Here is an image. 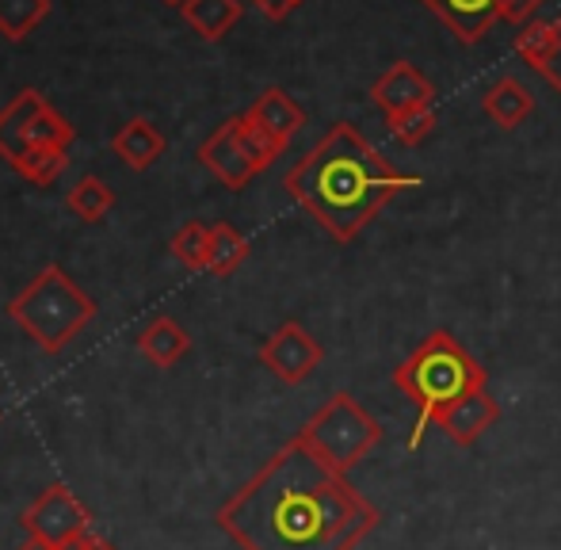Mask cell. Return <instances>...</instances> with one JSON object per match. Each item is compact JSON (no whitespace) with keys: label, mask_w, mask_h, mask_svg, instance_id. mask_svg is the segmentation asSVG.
<instances>
[{"label":"cell","mask_w":561,"mask_h":550,"mask_svg":"<svg viewBox=\"0 0 561 550\" xmlns=\"http://www.w3.org/2000/svg\"><path fill=\"white\" fill-rule=\"evenodd\" d=\"M256 356H260V364H264L279 382H287V387L306 382L321 364H325L321 341L306 325H298V321H283V325L260 344Z\"/></svg>","instance_id":"ba28073f"},{"label":"cell","mask_w":561,"mask_h":550,"mask_svg":"<svg viewBox=\"0 0 561 550\" xmlns=\"http://www.w3.org/2000/svg\"><path fill=\"white\" fill-rule=\"evenodd\" d=\"M138 348H141V356H146L153 367H176L180 359L192 352V336H187V329L180 325V321L153 318L138 333Z\"/></svg>","instance_id":"9a60e30c"},{"label":"cell","mask_w":561,"mask_h":550,"mask_svg":"<svg viewBox=\"0 0 561 550\" xmlns=\"http://www.w3.org/2000/svg\"><path fill=\"white\" fill-rule=\"evenodd\" d=\"M73 127L66 115H58L35 89H23L12 104L0 112V157L8 164H20L31 149H69Z\"/></svg>","instance_id":"8992f818"},{"label":"cell","mask_w":561,"mask_h":550,"mask_svg":"<svg viewBox=\"0 0 561 550\" xmlns=\"http://www.w3.org/2000/svg\"><path fill=\"white\" fill-rule=\"evenodd\" d=\"M244 261H249V238H244L241 230H233L229 222L210 226L207 272H210V275H233Z\"/></svg>","instance_id":"ac0fdd59"},{"label":"cell","mask_w":561,"mask_h":550,"mask_svg":"<svg viewBox=\"0 0 561 550\" xmlns=\"http://www.w3.org/2000/svg\"><path fill=\"white\" fill-rule=\"evenodd\" d=\"M164 4H172V8H184V4H187V0H164Z\"/></svg>","instance_id":"4dcf8cb0"},{"label":"cell","mask_w":561,"mask_h":550,"mask_svg":"<svg viewBox=\"0 0 561 550\" xmlns=\"http://www.w3.org/2000/svg\"><path fill=\"white\" fill-rule=\"evenodd\" d=\"M547 4V0H501V20H512V23H531L535 12Z\"/></svg>","instance_id":"4316f807"},{"label":"cell","mask_w":561,"mask_h":550,"mask_svg":"<svg viewBox=\"0 0 561 550\" xmlns=\"http://www.w3.org/2000/svg\"><path fill=\"white\" fill-rule=\"evenodd\" d=\"M550 46H554V23L547 20H531L516 31V54L527 61L531 69H539L547 61Z\"/></svg>","instance_id":"603a6c76"},{"label":"cell","mask_w":561,"mask_h":550,"mask_svg":"<svg viewBox=\"0 0 561 550\" xmlns=\"http://www.w3.org/2000/svg\"><path fill=\"white\" fill-rule=\"evenodd\" d=\"M50 12V0H0V35L20 43Z\"/></svg>","instance_id":"ffe728a7"},{"label":"cell","mask_w":561,"mask_h":550,"mask_svg":"<svg viewBox=\"0 0 561 550\" xmlns=\"http://www.w3.org/2000/svg\"><path fill=\"white\" fill-rule=\"evenodd\" d=\"M66 207L73 210L81 222H100V218L115 207V192L100 176H84V180H77L73 192L66 195Z\"/></svg>","instance_id":"d6986e66"},{"label":"cell","mask_w":561,"mask_h":550,"mask_svg":"<svg viewBox=\"0 0 561 550\" xmlns=\"http://www.w3.org/2000/svg\"><path fill=\"white\" fill-rule=\"evenodd\" d=\"M295 436L302 439L318 459H325L333 470L352 474V470L386 439V428L375 413L363 410L359 398L340 390V394L329 398Z\"/></svg>","instance_id":"5b68a950"},{"label":"cell","mask_w":561,"mask_h":550,"mask_svg":"<svg viewBox=\"0 0 561 550\" xmlns=\"http://www.w3.org/2000/svg\"><path fill=\"white\" fill-rule=\"evenodd\" d=\"M244 119L256 123L260 130H267L272 138H279L283 146H290V138L306 127V112L287 96L283 89H267L252 100V107L244 112Z\"/></svg>","instance_id":"4fadbf2b"},{"label":"cell","mask_w":561,"mask_h":550,"mask_svg":"<svg viewBox=\"0 0 561 550\" xmlns=\"http://www.w3.org/2000/svg\"><path fill=\"white\" fill-rule=\"evenodd\" d=\"M283 184H287L290 199L310 210L321 230H329V238L352 245L393 195L424 187V176L393 169L352 123H336L287 172Z\"/></svg>","instance_id":"7a4b0ae2"},{"label":"cell","mask_w":561,"mask_h":550,"mask_svg":"<svg viewBox=\"0 0 561 550\" xmlns=\"http://www.w3.org/2000/svg\"><path fill=\"white\" fill-rule=\"evenodd\" d=\"M496 421H501V405H496V398H489V390H470V394L450 402L447 410L436 416V424L458 447H473Z\"/></svg>","instance_id":"8fae6325"},{"label":"cell","mask_w":561,"mask_h":550,"mask_svg":"<svg viewBox=\"0 0 561 550\" xmlns=\"http://www.w3.org/2000/svg\"><path fill=\"white\" fill-rule=\"evenodd\" d=\"M539 73L547 77V84L561 96V15L554 20V46H550V54H547V61L539 66Z\"/></svg>","instance_id":"484cf974"},{"label":"cell","mask_w":561,"mask_h":550,"mask_svg":"<svg viewBox=\"0 0 561 550\" xmlns=\"http://www.w3.org/2000/svg\"><path fill=\"white\" fill-rule=\"evenodd\" d=\"M180 12L192 23L195 35H203L207 43H218L241 20V0H187Z\"/></svg>","instance_id":"2e32d148"},{"label":"cell","mask_w":561,"mask_h":550,"mask_svg":"<svg viewBox=\"0 0 561 550\" xmlns=\"http://www.w3.org/2000/svg\"><path fill=\"white\" fill-rule=\"evenodd\" d=\"M20 524H23V531H27V536H35V539H43V543L66 550L73 539L89 536L92 516H89V508L73 497V490H69V485L54 482V485H46V490L38 493L27 508H23Z\"/></svg>","instance_id":"52a82bcc"},{"label":"cell","mask_w":561,"mask_h":550,"mask_svg":"<svg viewBox=\"0 0 561 550\" xmlns=\"http://www.w3.org/2000/svg\"><path fill=\"white\" fill-rule=\"evenodd\" d=\"M390 127V135L401 141V146H421L424 138L436 130V104L432 107H416V112H405V115H398V119H390L386 123Z\"/></svg>","instance_id":"cb8c5ba5"},{"label":"cell","mask_w":561,"mask_h":550,"mask_svg":"<svg viewBox=\"0 0 561 550\" xmlns=\"http://www.w3.org/2000/svg\"><path fill=\"white\" fill-rule=\"evenodd\" d=\"M172 256H176L184 268L192 272H207V256H210V230L203 222H187L176 230L172 238Z\"/></svg>","instance_id":"44dd1931"},{"label":"cell","mask_w":561,"mask_h":550,"mask_svg":"<svg viewBox=\"0 0 561 550\" xmlns=\"http://www.w3.org/2000/svg\"><path fill=\"white\" fill-rule=\"evenodd\" d=\"M370 100H375V107L386 115V123H390L405 112L436 104V84H432L413 61H393V66L370 84Z\"/></svg>","instance_id":"9c48e42d"},{"label":"cell","mask_w":561,"mask_h":550,"mask_svg":"<svg viewBox=\"0 0 561 550\" xmlns=\"http://www.w3.org/2000/svg\"><path fill=\"white\" fill-rule=\"evenodd\" d=\"M15 550H58V547L43 543V539H35V536H23V543H20V547H15Z\"/></svg>","instance_id":"f546056e"},{"label":"cell","mask_w":561,"mask_h":550,"mask_svg":"<svg viewBox=\"0 0 561 550\" xmlns=\"http://www.w3.org/2000/svg\"><path fill=\"white\" fill-rule=\"evenodd\" d=\"M66 164H69V153L66 149H31L27 157H23L20 164H15V172H20L27 184H35V187H46V184H54V180L66 172Z\"/></svg>","instance_id":"7402d4cb"},{"label":"cell","mask_w":561,"mask_h":550,"mask_svg":"<svg viewBox=\"0 0 561 550\" xmlns=\"http://www.w3.org/2000/svg\"><path fill=\"white\" fill-rule=\"evenodd\" d=\"M115 153L123 157L130 169H149V164L157 161V157L164 153V138H161V130L153 127V123H146V119H130L123 130L115 135Z\"/></svg>","instance_id":"e0dca14e"},{"label":"cell","mask_w":561,"mask_h":550,"mask_svg":"<svg viewBox=\"0 0 561 550\" xmlns=\"http://www.w3.org/2000/svg\"><path fill=\"white\" fill-rule=\"evenodd\" d=\"M215 520L241 550H355L382 524V513L352 478L290 436Z\"/></svg>","instance_id":"6da1fadb"},{"label":"cell","mask_w":561,"mask_h":550,"mask_svg":"<svg viewBox=\"0 0 561 550\" xmlns=\"http://www.w3.org/2000/svg\"><path fill=\"white\" fill-rule=\"evenodd\" d=\"M66 550H115L112 543H107V539H100V536H81V539H73V543H69Z\"/></svg>","instance_id":"f1b7e54d"},{"label":"cell","mask_w":561,"mask_h":550,"mask_svg":"<svg viewBox=\"0 0 561 550\" xmlns=\"http://www.w3.org/2000/svg\"><path fill=\"white\" fill-rule=\"evenodd\" d=\"M481 112H485L489 123H496L501 130H516L519 123H527V115L535 112V96L527 92L524 81L516 77H501L485 89L481 96Z\"/></svg>","instance_id":"5bb4252c"},{"label":"cell","mask_w":561,"mask_h":550,"mask_svg":"<svg viewBox=\"0 0 561 550\" xmlns=\"http://www.w3.org/2000/svg\"><path fill=\"white\" fill-rule=\"evenodd\" d=\"M8 318H12L46 356H58V352L96 318V302L54 264V268H46L43 275H35V283L23 287V295H15L12 302H8Z\"/></svg>","instance_id":"277c9868"},{"label":"cell","mask_w":561,"mask_h":550,"mask_svg":"<svg viewBox=\"0 0 561 550\" xmlns=\"http://www.w3.org/2000/svg\"><path fill=\"white\" fill-rule=\"evenodd\" d=\"M252 4L260 8V12L267 15V20H287L290 12H295L302 0H252Z\"/></svg>","instance_id":"83f0119b"},{"label":"cell","mask_w":561,"mask_h":550,"mask_svg":"<svg viewBox=\"0 0 561 550\" xmlns=\"http://www.w3.org/2000/svg\"><path fill=\"white\" fill-rule=\"evenodd\" d=\"M393 387L416 410V424L409 432V451L424 444V432L436 424V416L458 402L470 390L489 387V371L447 333L432 329L398 367H393Z\"/></svg>","instance_id":"3957f363"},{"label":"cell","mask_w":561,"mask_h":550,"mask_svg":"<svg viewBox=\"0 0 561 550\" xmlns=\"http://www.w3.org/2000/svg\"><path fill=\"white\" fill-rule=\"evenodd\" d=\"M199 161L207 164L218 180H222L229 192H241V187L252 184V176H256V164L249 161V153H244V146H241V115L226 119L215 135L203 141Z\"/></svg>","instance_id":"30bf717a"},{"label":"cell","mask_w":561,"mask_h":550,"mask_svg":"<svg viewBox=\"0 0 561 550\" xmlns=\"http://www.w3.org/2000/svg\"><path fill=\"white\" fill-rule=\"evenodd\" d=\"M241 146H244V153H249V161L256 164V172H264L267 164H272L275 157L287 149L279 138H272L267 130H260L256 123H249L244 115H241Z\"/></svg>","instance_id":"d4e9b609"},{"label":"cell","mask_w":561,"mask_h":550,"mask_svg":"<svg viewBox=\"0 0 561 550\" xmlns=\"http://www.w3.org/2000/svg\"><path fill=\"white\" fill-rule=\"evenodd\" d=\"M421 4L466 46H478L501 20V0H421Z\"/></svg>","instance_id":"7c38bea8"}]
</instances>
